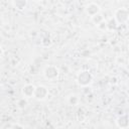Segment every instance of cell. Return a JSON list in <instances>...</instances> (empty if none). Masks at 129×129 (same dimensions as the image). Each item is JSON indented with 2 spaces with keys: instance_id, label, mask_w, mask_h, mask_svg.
Returning <instances> with one entry per match:
<instances>
[{
  "instance_id": "8",
  "label": "cell",
  "mask_w": 129,
  "mask_h": 129,
  "mask_svg": "<svg viewBox=\"0 0 129 129\" xmlns=\"http://www.w3.org/2000/svg\"><path fill=\"white\" fill-rule=\"evenodd\" d=\"M106 25H107V28L113 30V29H116L117 28L118 23H117V21L114 18H110L108 21H106Z\"/></svg>"
},
{
  "instance_id": "5",
  "label": "cell",
  "mask_w": 129,
  "mask_h": 129,
  "mask_svg": "<svg viewBox=\"0 0 129 129\" xmlns=\"http://www.w3.org/2000/svg\"><path fill=\"white\" fill-rule=\"evenodd\" d=\"M117 125L120 127V128H127L129 126V118H128V115L127 114H123L121 115L118 119H117Z\"/></svg>"
},
{
  "instance_id": "14",
  "label": "cell",
  "mask_w": 129,
  "mask_h": 129,
  "mask_svg": "<svg viewBox=\"0 0 129 129\" xmlns=\"http://www.w3.org/2000/svg\"><path fill=\"white\" fill-rule=\"evenodd\" d=\"M12 129H23V127L21 125H19V124H14L12 126Z\"/></svg>"
},
{
  "instance_id": "2",
  "label": "cell",
  "mask_w": 129,
  "mask_h": 129,
  "mask_svg": "<svg viewBox=\"0 0 129 129\" xmlns=\"http://www.w3.org/2000/svg\"><path fill=\"white\" fill-rule=\"evenodd\" d=\"M129 18V11L126 8H119L115 12V20L117 23H125Z\"/></svg>"
},
{
  "instance_id": "6",
  "label": "cell",
  "mask_w": 129,
  "mask_h": 129,
  "mask_svg": "<svg viewBox=\"0 0 129 129\" xmlns=\"http://www.w3.org/2000/svg\"><path fill=\"white\" fill-rule=\"evenodd\" d=\"M86 11H87V13H88L89 15L94 16V15H96V14L99 13L100 7H99V5H97L96 3H90L89 5H87Z\"/></svg>"
},
{
  "instance_id": "12",
  "label": "cell",
  "mask_w": 129,
  "mask_h": 129,
  "mask_svg": "<svg viewBox=\"0 0 129 129\" xmlns=\"http://www.w3.org/2000/svg\"><path fill=\"white\" fill-rule=\"evenodd\" d=\"M78 102H79V98H78L77 96H71V97L69 98V103H70L71 105H77Z\"/></svg>"
},
{
  "instance_id": "3",
  "label": "cell",
  "mask_w": 129,
  "mask_h": 129,
  "mask_svg": "<svg viewBox=\"0 0 129 129\" xmlns=\"http://www.w3.org/2000/svg\"><path fill=\"white\" fill-rule=\"evenodd\" d=\"M47 95H48V90H47L46 87H44V86L35 87L33 97L36 100H44L47 97Z\"/></svg>"
},
{
  "instance_id": "11",
  "label": "cell",
  "mask_w": 129,
  "mask_h": 129,
  "mask_svg": "<svg viewBox=\"0 0 129 129\" xmlns=\"http://www.w3.org/2000/svg\"><path fill=\"white\" fill-rule=\"evenodd\" d=\"M17 105H18V108L23 109V108H25V107H26V105H27V100H26V99H24V98H22V99L18 100Z\"/></svg>"
},
{
  "instance_id": "13",
  "label": "cell",
  "mask_w": 129,
  "mask_h": 129,
  "mask_svg": "<svg viewBox=\"0 0 129 129\" xmlns=\"http://www.w3.org/2000/svg\"><path fill=\"white\" fill-rule=\"evenodd\" d=\"M98 27H99L100 29H102V30H105V29L107 28V25H106V21H104V20H103L101 23H99V24H98Z\"/></svg>"
},
{
  "instance_id": "9",
  "label": "cell",
  "mask_w": 129,
  "mask_h": 129,
  "mask_svg": "<svg viewBox=\"0 0 129 129\" xmlns=\"http://www.w3.org/2000/svg\"><path fill=\"white\" fill-rule=\"evenodd\" d=\"M13 4H14V6L16 8H18V9L21 10V9H23L26 6V1L25 0H15L13 2Z\"/></svg>"
},
{
  "instance_id": "4",
  "label": "cell",
  "mask_w": 129,
  "mask_h": 129,
  "mask_svg": "<svg viewBox=\"0 0 129 129\" xmlns=\"http://www.w3.org/2000/svg\"><path fill=\"white\" fill-rule=\"evenodd\" d=\"M57 76H58V69L56 67L48 66V67L45 68V70H44V77L46 79L52 80V79H55Z\"/></svg>"
},
{
  "instance_id": "10",
  "label": "cell",
  "mask_w": 129,
  "mask_h": 129,
  "mask_svg": "<svg viewBox=\"0 0 129 129\" xmlns=\"http://www.w3.org/2000/svg\"><path fill=\"white\" fill-rule=\"evenodd\" d=\"M92 20H93V22H94L95 24H99V23H101V22L103 21V16L98 13V14L92 16Z\"/></svg>"
},
{
  "instance_id": "16",
  "label": "cell",
  "mask_w": 129,
  "mask_h": 129,
  "mask_svg": "<svg viewBox=\"0 0 129 129\" xmlns=\"http://www.w3.org/2000/svg\"><path fill=\"white\" fill-rule=\"evenodd\" d=\"M1 91H2V86L0 85V92H1Z\"/></svg>"
},
{
  "instance_id": "7",
  "label": "cell",
  "mask_w": 129,
  "mask_h": 129,
  "mask_svg": "<svg viewBox=\"0 0 129 129\" xmlns=\"http://www.w3.org/2000/svg\"><path fill=\"white\" fill-rule=\"evenodd\" d=\"M34 90H35V87L33 85H26L22 88V94L27 97V98H30L33 96L34 94Z\"/></svg>"
},
{
  "instance_id": "15",
  "label": "cell",
  "mask_w": 129,
  "mask_h": 129,
  "mask_svg": "<svg viewBox=\"0 0 129 129\" xmlns=\"http://www.w3.org/2000/svg\"><path fill=\"white\" fill-rule=\"evenodd\" d=\"M2 54H3V49L0 47V57H1V55H2Z\"/></svg>"
},
{
  "instance_id": "1",
  "label": "cell",
  "mask_w": 129,
  "mask_h": 129,
  "mask_svg": "<svg viewBox=\"0 0 129 129\" xmlns=\"http://www.w3.org/2000/svg\"><path fill=\"white\" fill-rule=\"evenodd\" d=\"M93 76L89 71H82L77 76V82L81 86H88L92 83Z\"/></svg>"
}]
</instances>
